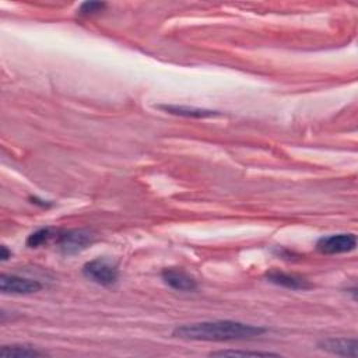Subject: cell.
<instances>
[{
	"mask_svg": "<svg viewBox=\"0 0 358 358\" xmlns=\"http://www.w3.org/2000/svg\"><path fill=\"white\" fill-rule=\"evenodd\" d=\"M83 274L88 280L103 287H110L116 284L119 278L117 267L112 262L102 257H96L94 260L87 262L83 266Z\"/></svg>",
	"mask_w": 358,
	"mask_h": 358,
	"instance_id": "cell-3",
	"label": "cell"
},
{
	"mask_svg": "<svg viewBox=\"0 0 358 358\" xmlns=\"http://www.w3.org/2000/svg\"><path fill=\"white\" fill-rule=\"evenodd\" d=\"M357 246L355 234H334L322 236L316 242V250L322 255H340L354 250Z\"/></svg>",
	"mask_w": 358,
	"mask_h": 358,
	"instance_id": "cell-4",
	"label": "cell"
},
{
	"mask_svg": "<svg viewBox=\"0 0 358 358\" xmlns=\"http://www.w3.org/2000/svg\"><path fill=\"white\" fill-rule=\"evenodd\" d=\"M264 331V327L236 320H208L178 326L173 329L172 336L193 341H232L253 338Z\"/></svg>",
	"mask_w": 358,
	"mask_h": 358,
	"instance_id": "cell-1",
	"label": "cell"
},
{
	"mask_svg": "<svg viewBox=\"0 0 358 358\" xmlns=\"http://www.w3.org/2000/svg\"><path fill=\"white\" fill-rule=\"evenodd\" d=\"M266 280L275 285H280V287H284L288 289H295V291H305V289H309L313 287V284L309 280H306L305 277L292 274V273L280 271V270L267 271Z\"/></svg>",
	"mask_w": 358,
	"mask_h": 358,
	"instance_id": "cell-7",
	"label": "cell"
},
{
	"mask_svg": "<svg viewBox=\"0 0 358 358\" xmlns=\"http://www.w3.org/2000/svg\"><path fill=\"white\" fill-rule=\"evenodd\" d=\"M158 108L165 110L166 113L176 115V116H183V117L204 119V117H214V116L220 115L217 110L196 108V106H185V105H159Z\"/></svg>",
	"mask_w": 358,
	"mask_h": 358,
	"instance_id": "cell-9",
	"label": "cell"
},
{
	"mask_svg": "<svg viewBox=\"0 0 358 358\" xmlns=\"http://www.w3.org/2000/svg\"><path fill=\"white\" fill-rule=\"evenodd\" d=\"M105 7H106L105 1H84L78 7L77 13H78V15H92V14L102 11Z\"/></svg>",
	"mask_w": 358,
	"mask_h": 358,
	"instance_id": "cell-13",
	"label": "cell"
},
{
	"mask_svg": "<svg viewBox=\"0 0 358 358\" xmlns=\"http://www.w3.org/2000/svg\"><path fill=\"white\" fill-rule=\"evenodd\" d=\"M317 347L323 351L330 352V354L351 357V358H355L357 352H358L357 338H347V337L323 338L317 343Z\"/></svg>",
	"mask_w": 358,
	"mask_h": 358,
	"instance_id": "cell-6",
	"label": "cell"
},
{
	"mask_svg": "<svg viewBox=\"0 0 358 358\" xmlns=\"http://www.w3.org/2000/svg\"><path fill=\"white\" fill-rule=\"evenodd\" d=\"M42 288V284L36 280L24 278L14 274H1L0 275V291L3 294L14 295H27L38 292Z\"/></svg>",
	"mask_w": 358,
	"mask_h": 358,
	"instance_id": "cell-5",
	"label": "cell"
},
{
	"mask_svg": "<svg viewBox=\"0 0 358 358\" xmlns=\"http://www.w3.org/2000/svg\"><path fill=\"white\" fill-rule=\"evenodd\" d=\"M56 234H57V229L50 228V227L36 229L35 232H32V234L27 238V245H28L29 248H39V246H42V245L49 243L52 239L55 241Z\"/></svg>",
	"mask_w": 358,
	"mask_h": 358,
	"instance_id": "cell-11",
	"label": "cell"
},
{
	"mask_svg": "<svg viewBox=\"0 0 358 358\" xmlns=\"http://www.w3.org/2000/svg\"><path fill=\"white\" fill-rule=\"evenodd\" d=\"M0 257H1V260H7V259H10V257H11V252L7 249V246H6V245H3V246H1Z\"/></svg>",
	"mask_w": 358,
	"mask_h": 358,
	"instance_id": "cell-14",
	"label": "cell"
},
{
	"mask_svg": "<svg viewBox=\"0 0 358 358\" xmlns=\"http://www.w3.org/2000/svg\"><path fill=\"white\" fill-rule=\"evenodd\" d=\"M95 235L88 229H57L55 242L63 255H76L94 243Z\"/></svg>",
	"mask_w": 358,
	"mask_h": 358,
	"instance_id": "cell-2",
	"label": "cell"
},
{
	"mask_svg": "<svg viewBox=\"0 0 358 358\" xmlns=\"http://www.w3.org/2000/svg\"><path fill=\"white\" fill-rule=\"evenodd\" d=\"M161 278L164 282L171 287L172 289L176 291H183V292H190L197 288V281L187 274L186 271L180 268H173V267H166L161 273Z\"/></svg>",
	"mask_w": 358,
	"mask_h": 358,
	"instance_id": "cell-8",
	"label": "cell"
},
{
	"mask_svg": "<svg viewBox=\"0 0 358 358\" xmlns=\"http://www.w3.org/2000/svg\"><path fill=\"white\" fill-rule=\"evenodd\" d=\"M210 355L214 357H275V352L268 351H243V350H221L213 351Z\"/></svg>",
	"mask_w": 358,
	"mask_h": 358,
	"instance_id": "cell-12",
	"label": "cell"
},
{
	"mask_svg": "<svg viewBox=\"0 0 358 358\" xmlns=\"http://www.w3.org/2000/svg\"><path fill=\"white\" fill-rule=\"evenodd\" d=\"M0 355L1 357H22V358H32V357H43L46 355L45 351H41L38 348H34L31 345L25 344H10V345H3L0 348Z\"/></svg>",
	"mask_w": 358,
	"mask_h": 358,
	"instance_id": "cell-10",
	"label": "cell"
}]
</instances>
